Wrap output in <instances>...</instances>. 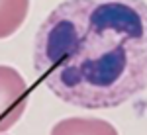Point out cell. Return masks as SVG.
Masks as SVG:
<instances>
[{"label": "cell", "instance_id": "cell-1", "mask_svg": "<svg viewBox=\"0 0 147 135\" xmlns=\"http://www.w3.org/2000/svg\"><path fill=\"white\" fill-rule=\"evenodd\" d=\"M34 67L71 106H122L147 88V2L63 0L35 34Z\"/></svg>", "mask_w": 147, "mask_h": 135}, {"label": "cell", "instance_id": "cell-2", "mask_svg": "<svg viewBox=\"0 0 147 135\" xmlns=\"http://www.w3.org/2000/svg\"><path fill=\"white\" fill-rule=\"evenodd\" d=\"M30 104L28 82L18 69L0 65V133H6L24 118Z\"/></svg>", "mask_w": 147, "mask_h": 135}, {"label": "cell", "instance_id": "cell-3", "mask_svg": "<svg viewBox=\"0 0 147 135\" xmlns=\"http://www.w3.org/2000/svg\"><path fill=\"white\" fill-rule=\"evenodd\" d=\"M49 135H120L116 125L108 120L92 118V116H71L59 120Z\"/></svg>", "mask_w": 147, "mask_h": 135}, {"label": "cell", "instance_id": "cell-4", "mask_svg": "<svg viewBox=\"0 0 147 135\" xmlns=\"http://www.w3.org/2000/svg\"><path fill=\"white\" fill-rule=\"evenodd\" d=\"M30 14V0H0V39H8L22 28Z\"/></svg>", "mask_w": 147, "mask_h": 135}, {"label": "cell", "instance_id": "cell-5", "mask_svg": "<svg viewBox=\"0 0 147 135\" xmlns=\"http://www.w3.org/2000/svg\"><path fill=\"white\" fill-rule=\"evenodd\" d=\"M0 135H8V133H0Z\"/></svg>", "mask_w": 147, "mask_h": 135}]
</instances>
